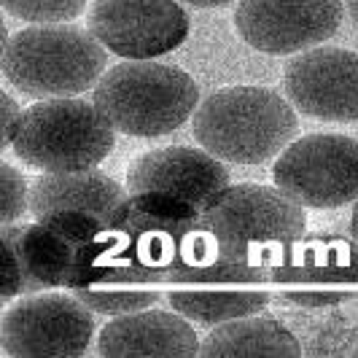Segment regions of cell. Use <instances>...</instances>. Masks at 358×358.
<instances>
[{
  "mask_svg": "<svg viewBox=\"0 0 358 358\" xmlns=\"http://www.w3.org/2000/svg\"><path fill=\"white\" fill-rule=\"evenodd\" d=\"M202 221L229 262L267 272L283 264L305 237L299 202L259 183L227 186L202 210Z\"/></svg>",
  "mask_w": 358,
  "mask_h": 358,
  "instance_id": "obj_1",
  "label": "cell"
},
{
  "mask_svg": "<svg viewBox=\"0 0 358 358\" xmlns=\"http://www.w3.org/2000/svg\"><path fill=\"white\" fill-rule=\"evenodd\" d=\"M299 132L291 103L264 87H229L199 103L194 138L221 162L262 164L283 154Z\"/></svg>",
  "mask_w": 358,
  "mask_h": 358,
  "instance_id": "obj_2",
  "label": "cell"
},
{
  "mask_svg": "<svg viewBox=\"0 0 358 358\" xmlns=\"http://www.w3.org/2000/svg\"><path fill=\"white\" fill-rule=\"evenodd\" d=\"M92 103L116 132L159 138L189 122L199 106V87L176 65L132 59L113 65L94 84Z\"/></svg>",
  "mask_w": 358,
  "mask_h": 358,
  "instance_id": "obj_3",
  "label": "cell"
},
{
  "mask_svg": "<svg viewBox=\"0 0 358 358\" xmlns=\"http://www.w3.org/2000/svg\"><path fill=\"white\" fill-rule=\"evenodd\" d=\"M106 71V46L65 22L36 24L3 41V76L27 97L52 100L92 90Z\"/></svg>",
  "mask_w": 358,
  "mask_h": 358,
  "instance_id": "obj_4",
  "label": "cell"
},
{
  "mask_svg": "<svg viewBox=\"0 0 358 358\" xmlns=\"http://www.w3.org/2000/svg\"><path fill=\"white\" fill-rule=\"evenodd\" d=\"M113 127L97 106L52 97L22 113L14 138V154L41 173H68L97 167L113 151Z\"/></svg>",
  "mask_w": 358,
  "mask_h": 358,
  "instance_id": "obj_5",
  "label": "cell"
},
{
  "mask_svg": "<svg viewBox=\"0 0 358 358\" xmlns=\"http://www.w3.org/2000/svg\"><path fill=\"white\" fill-rule=\"evenodd\" d=\"M14 237L22 294L49 288H78L108 227L87 213H54L36 224H6Z\"/></svg>",
  "mask_w": 358,
  "mask_h": 358,
  "instance_id": "obj_6",
  "label": "cell"
},
{
  "mask_svg": "<svg viewBox=\"0 0 358 358\" xmlns=\"http://www.w3.org/2000/svg\"><path fill=\"white\" fill-rule=\"evenodd\" d=\"M272 178L305 208H342L358 199V141L337 132L299 138L278 157Z\"/></svg>",
  "mask_w": 358,
  "mask_h": 358,
  "instance_id": "obj_7",
  "label": "cell"
},
{
  "mask_svg": "<svg viewBox=\"0 0 358 358\" xmlns=\"http://www.w3.org/2000/svg\"><path fill=\"white\" fill-rule=\"evenodd\" d=\"M92 334V310L76 294L19 299L0 326L3 353L14 358H76L87 353Z\"/></svg>",
  "mask_w": 358,
  "mask_h": 358,
  "instance_id": "obj_8",
  "label": "cell"
},
{
  "mask_svg": "<svg viewBox=\"0 0 358 358\" xmlns=\"http://www.w3.org/2000/svg\"><path fill=\"white\" fill-rule=\"evenodd\" d=\"M87 22L108 52L127 59L162 57L189 36V14L178 0H94Z\"/></svg>",
  "mask_w": 358,
  "mask_h": 358,
  "instance_id": "obj_9",
  "label": "cell"
},
{
  "mask_svg": "<svg viewBox=\"0 0 358 358\" xmlns=\"http://www.w3.org/2000/svg\"><path fill=\"white\" fill-rule=\"evenodd\" d=\"M340 0H240L234 30L264 54L307 52L337 33Z\"/></svg>",
  "mask_w": 358,
  "mask_h": 358,
  "instance_id": "obj_10",
  "label": "cell"
},
{
  "mask_svg": "<svg viewBox=\"0 0 358 358\" xmlns=\"http://www.w3.org/2000/svg\"><path fill=\"white\" fill-rule=\"evenodd\" d=\"M269 278L291 302L307 307L337 305L353 296L358 286V240L313 237L302 245L296 243Z\"/></svg>",
  "mask_w": 358,
  "mask_h": 358,
  "instance_id": "obj_11",
  "label": "cell"
},
{
  "mask_svg": "<svg viewBox=\"0 0 358 358\" xmlns=\"http://www.w3.org/2000/svg\"><path fill=\"white\" fill-rule=\"evenodd\" d=\"M288 100L323 122L358 119V52L340 46L307 49L286 68Z\"/></svg>",
  "mask_w": 358,
  "mask_h": 358,
  "instance_id": "obj_12",
  "label": "cell"
},
{
  "mask_svg": "<svg viewBox=\"0 0 358 358\" xmlns=\"http://www.w3.org/2000/svg\"><path fill=\"white\" fill-rule=\"evenodd\" d=\"M229 186V170L205 148L167 145L148 151L129 164V194H164L205 210Z\"/></svg>",
  "mask_w": 358,
  "mask_h": 358,
  "instance_id": "obj_13",
  "label": "cell"
},
{
  "mask_svg": "<svg viewBox=\"0 0 358 358\" xmlns=\"http://www.w3.org/2000/svg\"><path fill=\"white\" fill-rule=\"evenodd\" d=\"M97 353L106 358H192L199 353V340L180 313L148 307L106 323Z\"/></svg>",
  "mask_w": 358,
  "mask_h": 358,
  "instance_id": "obj_14",
  "label": "cell"
},
{
  "mask_svg": "<svg viewBox=\"0 0 358 358\" xmlns=\"http://www.w3.org/2000/svg\"><path fill=\"white\" fill-rule=\"evenodd\" d=\"M129 189L100 170L43 173L30 183V213L46 218L54 213H87L110 227L124 208Z\"/></svg>",
  "mask_w": 358,
  "mask_h": 358,
  "instance_id": "obj_15",
  "label": "cell"
},
{
  "mask_svg": "<svg viewBox=\"0 0 358 358\" xmlns=\"http://www.w3.org/2000/svg\"><path fill=\"white\" fill-rule=\"evenodd\" d=\"M199 353L208 358H296L302 348L280 321L248 315L218 323L202 340Z\"/></svg>",
  "mask_w": 358,
  "mask_h": 358,
  "instance_id": "obj_16",
  "label": "cell"
},
{
  "mask_svg": "<svg viewBox=\"0 0 358 358\" xmlns=\"http://www.w3.org/2000/svg\"><path fill=\"white\" fill-rule=\"evenodd\" d=\"M167 302L183 318L218 326L256 315L267 307L269 296L259 286H173L167 291Z\"/></svg>",
  "mask_w": 358,
  "mask_h": 358,
  "instance_id": "obj_17",
  "label": "cell"
},
{
  "mask_svg": "<svg viewBox=\"0 0 358 358\" xmlns=\"http://www.w3.org/2000/svg\"><path fill=\"white\" fill-rule=\"evenodd\" d=\"M71 294H76L92 313L116 318V315H129V313L154 307L159 299V286L129 283V280H100V283L73 288Z\"/></svg>",
  "mask_w": 358,
  "mask_h": 358,
  "instance_id": "obj_18",
  "label": "cell"
},
{
  "mask_svg": "<svg viewBox=\"0 0 358 358\" xmlns=\"http://www.w3.org/2000/svg\"><path fill=\"white\" fill-rule=\"evenodd\" d=\"M3 8L17 19L36 22V24H54L76 19L90 0H0Z\"/></svg>",
  "mask_w": 358,
  "mask_h": 358,
  "instance_id": "obj_19",
  "label": "cell"
},
{
  "mask_svg": "<svg viewBox=\"0 0 358 358\" xmlns=\"http://www.w3.org/2000/svg\"><path fill=\"white\" fill-rule=\"evenodd\" d=\"M24 210H30L27 180L22 178L17 167L0 162V224H14Z\"/></svg>",
  "mask_w": 358,
  "mask_h": 358,
  "instance_id": "obj_20",
  "label": "cell"
},
{
  "mask_svg": "<svg viewBox=\"0 0 358 358\" xmlns=\"http://www.w3.org/2000/svg\"><path fill=\"white\" fill-rule=\"evenodd\" d=\"M17 294H22V269H19L14 237L3 227L0 232V296L3 302H8Z\"/></svg>",
  "mask_w": 358,
  "mask_h": 358,
  "instance_id": "obj_21",
  "label": "cell"
},
{
  "mask_svg": "<svg viewBox=\"0 0 358 358\" xmlns=\"http://www.w3.org/2000/svg\"><path fill=\"white\" fill-rule=\"evenodd\" d=\"M22 113L24 110H19L17 100L11 97V94H6V90L0 92V145L6 148V145L14 143V138H17V129L22 124Z\"/></svg>",
  "mask_w": 358,
  "mask_h": 358,
  "instance_id": "obj_22",
  "label": "cell"
},
{
  "mask_svg": "<svg viewBox=\"0 0 358 358\" xmlns=\"http://www.w3.org/2000/svg\"><path fill=\"white\" fill-rule=\"evenodd\" d=\"M178 3H186V6H194V8H221L232 0H178Z\"/></svg>",
  "mask_w": 358,
  "mask_h": 358,
  "instance_id": "obj_23",
  "label": "cell"
},
{
  "mask_svg": "<svg viewBox=\"0 0 358 358\" xmlns=\"http://www.w3.org/2000/svg\"><path fill=\"white\" fill-rule=\"evenodd\" d=\"M350 237L358 240V202H356V208H353V215H350Z\"/></svg>",
  "mask_w": 358,
  "mask_h": 358,
  "instance_id": "obj_24",
  "label": "cell"
},
{
  "mask_svg": "<svg viewBox=\"0 0 358 358\" xmlns=\"http://www.w3.org/2000/svg\"><path fill=\"white\" fill-rule=\"evenodd\" d=\"M350 17H353V22L358 24V0H350Z\"/></svg>",
  "mask_w": 358,
  "mask_h": 358,
  "instance_id": "obj_25",
  "label": "cell"
}]
</instances>
